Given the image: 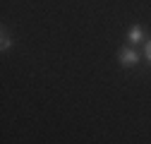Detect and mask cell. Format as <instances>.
<instances>
[{
  "label": "cell",
  "instance_id": "1",
  "mask_svg": "<svg viewBox=\"0 0 151 144\" xmlns=\"http://www.w3.org/2000/svg\"><path fill=\"white\" fill-rule=\"evenodd\" d=\"M118 60H120L122 67H134L139 63V53L134 50V46H122L118 50Z\"/></svg>",
  "mask_w": 151,
  "mask_h": 144
},
{
  "label": "cell",
  "instance_id": "2",
  "mask_svg": "<svg viewBox=\"0 0 151 144\" xmlns=\"http://www.w3.org/2000/svg\"><path fill=\"white\" fill-rule=\"evenodd\" d=\"M127 41H129V46L142 43V41H144V27H142V24H132V27L127 29Z\"/></svg>",
  "mask_w": 151,
  "mask_h": 144
},
{
  "label": "cell",
  "instance_id": "3",
  "mask_svg": "<svg viewBox=\"0 0 151 144\" xmlns=\"http://www.w3.org/2000/svg\"><path fill=\"white\" fill-rule=\"evenodd\" d=\"M10 46H12V39H10V36H7V29L3 27V41H0V50L5 53V50H7Z\"/></svg>",
  "mask_w": 151,
  "mask_h": 144
},
{
  "label": "cell",
  "instance_id": "4",
  "mask_svg": "<svg viewBox=\"0 0 151 144\" xmlns=\"http://www.w3.org/2000/svg\"><path fill=\"white\" fill-rule=\"evenodd\" d=\"M144 58H146V63L151 65V39L146 41V48H144Z\"/></svg>",
  "mask_w": 151,
  "mask_h": 144
}]
</instances>
